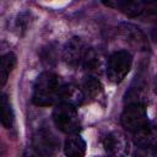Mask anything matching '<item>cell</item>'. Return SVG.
Returning a JSON list of instances; mask_svg holds the SVG:
<instances>
[{
    "label": "cell",
    "instance_id": "1",
    "mask_svg": "<svg viewBox=\"0 0 157 157\" xmlns=\"http://www.w3.org/2000/svg\"><path fill=\"white\" fill-rule=\"evenodd\" d=\"M63 80L54 72L44 71L42 72L33 86L32 93V103L37 107H49L53 104H58L61 101Z\"/></svg>",
    "mask_w": 157,
    "mask_h": 157
},
{
    "label": "cell",
    "instance_id": "2",
    "mask_svg": "<svg viewBox=\"0 0 157 157\" xmlns=\"http://www.w3.org/2000/svg\"><path fill=\"white\" fill-rule=\"evenodd\" d=\"M53 121L55 126L65 134H75L80 129L76 107L67 102H60L55 105L53 110Z\"/></svg>",
    "mask_w": 157,
    "mask_h": 157
},
{
    "label": "cell",
    "instance_id": "3",
    "mask_svg": "<svg viewBox=\"0 0 157 157\" xmlns=\"http://www.w3.org/2000/svg\"><path fill=\"white\" fill-rule=\"evenodd\" d=\"M132 65L131 54L126 50L115 52L110 55L108 64H107V77L113 83L121 82L125 76L129 74Z\"/></svg>",
    "mask_w": 157,
    "mask_h": 157
},
{
    "label": "cell",
    "instance_id": "4",
    "mask_svg": "<svg viewBox=\"0 0 157 157\" xmlns=\"http://www.w3.org/2000/svg\"><path fill=\"white\" fill-rule=\"evenodd\" d=\"M121 125L128 131H136L141 126H144L147 120V113L144 103H128L124 108L120 117Z\"/></svg>",
    "mask_w": 157,
    "mask_h": 157
},
{
    "label": "cell",
    "instance_id": "5",
    "mask_svg": "<svg viewBox=\"0 0 157 157\" xmlns=\"http://www.w3.org/2000/svg\"><path fill=\"white\" fill-rule=\"evenodd\" d=\"M33 148L38 155L42 156H50L54 155L55 151L59 147V141L58 139L47 129H40L38 130L32 141Z\"/></svg>",
    "mask_w": 157,
    "mask_h": 157
},
{
    "label": "cell",
    "instance_id": "6",
    "mask_svg": "<svg viewBox=\"0 0 157 157\" xmlns=\"http://www.w3.org/2000/svg\"><path fill=\"white\" fill-rule=\"evenodd\" d=\"M134 134V144L142 150H157V125L146 123L144 126L137 129Z\"/></svg>",
    "mask_w": 157,
    "mask_h": 157
},
{
    "label": "cell",
    "instance_id": "7",
    "mask_svg": "<svg viewBox=\"0 0 157 157\" xmlns=\"http://www.w3.org/2000/svg\"><path fill=\"white\" fill-rule=\"evenodd\" d=\"M85 45L81 38L74 37L67 40V43L63 48V59L66 63V65L71 67H76L81 65L82 58L85 54Z\"/></svg>",
    "mask_w": 157,
    "mask_h": 157
},
{
    "label": "cell",
    "instance_id": "8",
    "mask_svg": "<svg viewBox=\"0 0 157 157\" xmlns=\"http://www.w3.org/2000/svg\"><path fill=\"white\" fill-rule=\"evenodd\" d=\"M102 145L108 155L120 156L128 152V140L119 131H109L102 137Z\"/></svg>",
    "mask_w": 157,
    "mask_h": 157
},
{
    "label": "cell",
    "instance_id": "9",
    "mask_svg": "<svg viewBox=\"0 0 157 157\" xmlns=\"http://www.w3.org/2000/svg\"><path fill=\"white\" fill-rule=\"evenodd\" d=\"M145 0H101L107 7L118 10L129 17H137L140 7Z\"/></svg>",
    "mask_w": 157,
    "mask_h": 157
},
{
    "label": "cell",
    "instance_id": "10",
    "mask_svg": "<svg viewBox=\"0 0 157 157\" xmlns=\"http://www.w3.org/2000/svg\"><path fill=\"white\" fill-rule=\"evenodd\" d=\"M81 65L88 75H94L96 76V74H98L102 69L103 60H102L101 54L97 50H94L93 48H87L85 50Z\"/></svg>",
    "mask_w": 157,
    "mask_h": 157
},
{
    "label": "cell",
    "instance_id": "11",
    "mask_svg": "<svg viewBox=\"0 0 157 157\" xmlns=\"http://www.w3.org/2000/svg\"><path fill=\"white\" fill-rule=\"evenodd\" d=\"M86 152L85 140L76 134H70V136L64 142V153L71 157H81Z\"/></svg>",
    "mask_w": 157,
    "mask_h": 157
},
{
    "label": "cell",
    "instance_id": "12",
    "mask_svg": "<svg viewBox=\"0 0 157 157\" xmlns=\"http://www.w3.org/2000/svg\"><path fill=\"white\" fill-rule=\"evenodd\" d=\"M120 31H121L123 36L128 39L129 43H131L132 45H135L140 49L146 48V45H147L146 38H145L144 33L137 27H135L134 25H130V23H123L120 26Z\"/></svg>",
    "mask_w": 157,
    "mask_h": 157
},
{
    "label": "cell",
    "instance_id": "13",
    "mask_svg": "<svg viewBox=\"0 0 157 157\" xmlns=\"http://www.w3.org/2000/svg\"><path fill=\"white\" fill-rule=\"evenodd\" d=\"M86 99L83 90L75 83H65L61 94V102H67L75 107L81 105Z\"/></svg>",
    "mask_w": 157,
    "mask_h": 157
},
{
    "label": "cell",
    "instance_id": "14",
    "mask_svg": "<svg viewBox=\"0 0 157 157\" xmlns=\"http://www.w3.org/2000/svg\"><path fill=\"white\" fill-rule=\"evenodd\" d=\"M82 90L85 93L86 98L90 99H97L103 94V87L102 83L99 82V80L94 76V75H87L83 85H82Z\"/></svg>",
    "mask_w": 157,
    "mask_h": 157
},
{
    "label": "cell",
    "instance_id": "15",
    "mask_svg": "<svg viewBox=\"0 0 157 157\" xmlns=\"http://www.w3.org/2000/svg\"><path fill=\"white\" fill-rule=\"evenodd\" d=\"M16 65V55L13 53H6L1 56L0 59V85L1 87L5 86L7 78H9V75L10 72L12 71V69L15 67Z\"/></svg>",
    "mask_w": 157,
    "mask_h": 157
},
{
    "label": "cell",
    "instance_id": "16",
    "mask_svg": "<svg viewBox=\"0 0 157 157\" xmlns=\"http://www.w3.org/2000/svg\"><path fill=\"white\" fill-rule=\"evenodd\" d=\"M0 107H1V124L6 129H11L13 125V110L11 107V103L5 93H1L0 96Z\"/></svg>",
    "mask_w": 157,
    "mask_h": 157
},
{
    "label": "cell",
    "instance_id": "17",
    "mask_svg": "<svg viewBox=\"0 0 157 157\" xmlns=\"http://www.w3.org/2000/svg\"><path fill=\"white\" fill-rule=\"evenodd\" d=\"M137 17L157 20V0H145L140 7Z\"/></svg>",
    "mask_w": 157,
    "mask_h": 157
},
{
    "label": "cell",
    "instance_id": "18",
    "mask_svg": "<svg viewBox=\"0 0 157 157\" xmlns=\"http://www.w3.org/2000/svg\"><path fill=\"white\" fill-rule=\"evenodd\" d=\"M40 58L43 64H45L47 66H52L56 63V49L53 45H48L45 48L42 49L40 52Z\"/></svg>",
    "mask_w": 157,
    "mask_h": 157
},
{
    "label": "cell",
    "instance_id": "19",
    "mask_svg": "<svg viewBox=\"0 0 157 157\" xmlns=\"http://www.w3.org/2000/svg\"><path fill=\"white\" fill-rule=\"evenodd\" d=\"M27 23H28V16H27V13L20 15L18 18H17V27L18 28H22V31H25Z\"/></svg>",
    "mask_w": 157,
    "mask_h": 157
},
{
    "label": "cell",
    "instance_id": "20",
    "mask_svg": "<svg viewBox=\"0 0 157 157\" xmlns=\"http://www.w3.org/2000/svg\"><path fill=\"white\" fill-rule=\"evenodd\" d=\"M151 37H152V39L157 43V27H155V28L152 29V32H151Z\"/></svg>",
    "mask_w": 157,
    "mask_h": 157
},
{
    "label": "cell",
    "instance_id": "21",
    "mask_svg": "<svg viewBox=\"0 0 157 157\" xmlns=\"http://www.w3.org/2000/svg\"><path fill=\"white\" fill-rule=\"evenodd\" d=\"M153 91H155V93H157V76H156L155 82H153Z\"/></svg>",
    "mask_w": 157,
    "mask_h": 157
},
{
    "label": "cell",
    "instance_id": "22",
    "mask_svg": "<svg viewBox=\"0 0 157 157\" xmlns=\"http://www.w3.org/2000/svg\"><path fill=\"white\" fill-rule=\"evenodd\" d=\"M156 152H157V150H156Z\"/></svg>",
    "mask_w": 157,
    "mask_h": 157
}]
</instances>
